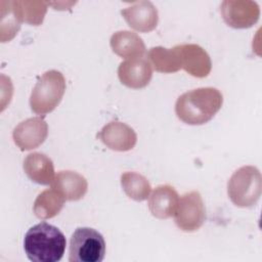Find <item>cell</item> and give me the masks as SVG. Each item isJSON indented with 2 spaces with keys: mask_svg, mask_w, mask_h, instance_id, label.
Returning a JSON list of instances; mask_svg holds the SVG:
<instances>
[{
  "mask_svg": "<svg viewBox=\"0 0 262 262\" xmlns=\"http://www.w3.org/2000/svg\"><path fill=\"white\" fill-rule=\"evenodd\" d=\"M66 201L63 195L55 188L45 189L35 200L33 211L40 219H50L61 211Z\"/></svg>",
  "mask_w": 262,
  "mask_h": 262,
  "instance_id": "17",
  "label": "cell"
},
{
  "mask_svg": "<svg viewBox=\"0 0 262 262\" xmlns=\"http://www.w3.org/2000/svg\"><path fill=\"white\" fill-rule=\"evenodd\" d=\"M121 185L125 193L132 200L142 202L149 196V181L137 172H125L121 175Z\"/></svg>",
  "mask_w": 262,
  "mask_h": 262,
  "instance_id": "20",
  "label": "cell"
},
{
  "mask_svg": "<svg viewBox=\"0 0 262 262\" xmlns=\"http://www.w3.org/2000/svg\"><path fill=\"white\" fill-rule=\"evenodd\" d=\"M118 77L121 83L132 89L147 86L152 77V67L143 56L128 58L118 68Z\"/></svg>",
  "mask_w": 262,
  "mask_h": 262,
  "instance_id": "10",
  "label": "cell"
},
{
  "mask_svg": "<svg viewBox=\"0 0 262 262\" xmlns=\"http://www.w3.org/2000/svg\"><path fill=\"white\" fill-rule=\"evenodd\" d=\"M23 167L27 176L38 184H52L55 178L51 159L42 152L29 154L24 160Z\"/></svg>",
  "mask_w": 262,
  "mask_h": 262,
  "instance_id": "14",
  "label": "cell"
},
{
  "mask_svg": "<svg viewBox=\"0 0 262 262\" xmlns=\"http://www.w3.org/2000/svg\"><path fill=\"white\" fill-rule=\"evenodd\" d=\"M224 21L234 29H247L257 23L259 5L250 0H225L220 6Z\"/></svg>",
  "mask_w": 262,
  "mask_h": 262,
  "instance_id": "7",
  "label": "cell"
},
{
  "mask_svg": "<svg viewBox=\"0 0 262 262\" xmlns=\"http://www.w3.org/2000/svg\"><path fill=\"white\" fill-rule=\"evenodd\" d=\"M67 239L54 225L46 222L31 227L24 239V249L29 260L34 262H57L66 250Z\"/></svg>",
  "mask_w": 262,
  "mask_h": 262,
  "instance_id": "2",
  "label": "cell"
},
{
  "mask_svg": "<svg viewBox=\"0 0 262 262\" xmlns=\"http://www.w3.org/2000/svg\"><path fill=\"white\" fill-rule=\"evenodd\" d=\"M174 220L178 228L186 232H192L202 227L206 220V208L199 191L184 193L178 201Z\"/></svg>",
  "mask_w": 262,
  "mask_h": 262,
  "instance_id": "6",
  "label": "cell"
},
{
  "mask_svg": "<svg viewBox=\"0 0 262 262\" xmlns=\"http://www.w3.org/2000/svg\"><path fill=\"white\" fill-rule=\"evenodd\" d=\"M110 44L113 52L127 59L142 56L145 52L143 40L131 31H118L114 33L111 37Z\"/></svg>",
  "mask_w": 262,
  "mask_h": 262,
  "instance_id": "16",
  "label": "cell"
},
{
  "mask_svg": "<svg viewBox=\"0 0 262 262\" xmlns=\"http://www.w3.org/2000/svg\"><path fill=\"white\" fill-rule=\"evenodd\" d=\"M147 59L157 72L170 74L181 70L177 53L173 48L152 47L147 52Z\"/></svg>",
  "mask_w": 262,
  "mask_h": 262,
  "instance_id": "19",
  "label": "cell"
},
{
  "mask_svg": "<svg viewBox=\"0 0 262 262\" xmlns=\"http://www.w3.org/2000/svg\"><path fill=\"white\" fill-rule=\"evenodd\" d=\"M52 187L60 192L67 201H79L87 192L88 182L84 176L75 171H59L52 182Z\"/></svg>",
  "mask_w": 262,
  "mask_h": 262,
  "instance_id": "15",
  "label": "cell"
},
{
  "mask_svg": "<svg viewBox=\"0 0 262 262\" xmlns=\"http://www.w3.org/2000/svg\"><path fill=\"white\" fill-rule=\"evenodd\" d=\"M66 91V79L56 70L44 73L34 86L30 96V106L37 115L52 112L60 102Z\"/></svg>",
  "mask_w": 262,
  "mask_h": 262,
  "instance_id": "4",
  "label": "cell"
},
{
  "mask_svg": "<svg viewBox=\"0 0 262 262\" xmlns=\"http://www.w3.org/2000/svg\"><path fill=\"white\" fill-rule=\"evenodd\" d=\"M178 201L179 195L173 186L159 185L149 196L148 209L156 218L167 219L174 215Z\"/></svg>",
  "mask_w": 262,
  "mask_h": 262,
  "instance_id": "13",
  "label": "cell"
},
{
  "mask_svg": "<svg viewBox=\"0 0 262 262\" xmlns=\"http://www.w3.org/2000/svg\"><path fill=\"white\" fill-rule=\"evenodd\" d=\"M11 6L20 23L25 21L33 26H39L43 23L48 2L15 0L11 1Z\"/></svg>",
  "mask_w": 262,
  "mask_h": 262,
  "instance_id": "18",
  "label": "cell"
},
{
  "mask_svg": "<svg viewBox=\"0 0 262 262\" xmlns=\"http://www.w3.org/2000/svg\"><path fill=\"white\" fill-rule=\"evenodd\" d=\"M180 68L196 78L207 77L212 70V61L207 51L198 44L174 46Z\"/></svg>",
  "mask_w": 262,
  "mask_h": 262,
  "instance_id": "8",
  "label": "cell"
},
{
  "mask_svg": "<svg viewBox=\"0 0 262 262\" xmlns=\"http://www.w3.org/2000/svg\"><path fill=\"white\" fill-rule=\"evenodd\" d=\"M105 242L101 233L90 227H78L72 234L69 249L70 262H101Z\"/></svg>",
  "mask_w": 262,
  "mask_h": 262,
  "instance_id": "5",
  "label": "cell"
},
{
  "mask_svg": "<svg viewBox=\"0 0 262 262\" xmlns=\"http://www.w3.org/2000/svg\"><path fill=\"white\" fill-rule=\"evenodd\" d=\"M262 191V177L258 168L243 166L228 180L227 193L237 207L250 208L257 204Z\"/></svg>",
  "mask_w": 262,
  "mask_h": 262,
  "instance_id": "3",
  "label": "cell"
},
{
  "mask_svg": "<svg viewBox=\"0 0 262 262\" xmlns=\"http://www.w3.org/2000/svg\"><path fill=\"white\" fill-rule=\"evenodd\" d=\"M97 137L108 148L117 151H128L137 142L135 131L127 124L118 121L110 122L103 126Z\"/></svg>",
  "mask_w": 262,
  "mask_h": 262,
  "instance_id": "11",
  "label": "cell"
},
{
  "mask_svg": "<svg viewBox=\"0 0 262 262\" xmlns=\"http://www.w3.org/2000/svg\"><path fill=\"white\" fill-rule=\"evenodd\" d=\"M7 7H5L4 1H1V26H0V40L1 42L10 41L18 32L20 28V21L13 12L11 1H6Z\"/></svg>",
  "mask_w": 262,
  "mask_h": 262,
  "instance_id": "21",
  "label": "cell"
},
{
  "mask_svg": "<svg viewBox=\"0 0 262 262\" xmlns=\"http://www.w3.org/2000/svg\"><path fill=\"white\" fill-rule=\"evenodd\" d=\"M222 93L214 87H202L180 95L175 103V114L188 125L209 122L221 108Z\"/></svg>",
  "mask_w": 262,
  "mask_h": 262,
  "instance_id": "1",
  "label": "cell"
},
{
  "mask_svg": "<svg viewBox=\"0 0 262 262\" xmlns=\"http://www.w3.org/2000/svg\"><path fill=\"white\" fill-rule=\"evenodd\" d=\"M128 26L138 32L147 33L156 29L159 21L157 7L150 1H138L121 10Z\"/></svg>",
  "mask_w": 262,
  "mask_h": 262,
  "instance_id": "12",
  "label": "cell"
},
{
  "mask_svg": "<svg viewBox=\"0 0 262 262\" xmlns=\"http://www.w3.org/2000/svg\"><path fill=\"white\" fill-rule=\"evenodd\" d=\"M48 135V125L41 117L29 118L20 122L12 132L14 143L21 150H30L40 146Z\"/></svg>",
  "mask_w": 262,
  "mask_h": 262,
  "instance_id": "9",
  "label": "cell"
}]
</instances>
